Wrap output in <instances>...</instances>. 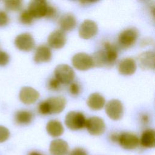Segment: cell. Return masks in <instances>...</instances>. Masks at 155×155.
<instances>
[{"instance_id": "obj_3", "label": "cell", "mask_w": 155, "mask_h": 155, "mask_svg": "<svg viewBox=\"0 0 155 155\" xmlns=\"http://www.w3.org/2000/svg\"><path fill=\"white\" fill-rule=\"evenodd\" d=\"M86 120L83 113L73 111L67 114L65 124L70 130H78L85 127Z\"/></svg>"}, {"instance_id": "obj_2", "label": "cell", "mask_w": 155, "mask_h": 155, "mask_svg": "<svg viewBox=\"0 0 155 155\" xmlns=\"http://www.w3.org/2000/svg\"><path fill=\"white\" fill-rule=\"evenodd\" d=\"M66 105V99L62 96L51 97L38 105V111L43 115L58 114L62 112Z\"/></svg>"}, {"instance_id": "obj_24", "label": "cell", "mask_w": 155, "mask_h": 155, "mask_svg": "<svg viewBox=\"0 0 155 155\" xmlns=\"http://www.w3.org/2000/svg\"><path fill=\"white\" fill-rule=\"evenodd\" d=\"M5 8L8 10L18 11L22 6V2L19 0H9L5 1Z\"/></svg>"}, {"instance_id": "obj_13", "label": "cell", "mask_w": 155, "mask_h": 155, "mask_svg": "<svg viewBox=\"0 0 155 155\" xmlns=\"http://www.w3.org/2000/svg\"><path fill=\"white\" fill-rule=\"evenodd\" d=\"M67 41L66 35L61 30H56L50 33L47 39L48 45L54 49L62 48Z\"/></svg>"}, {"instance_id": "obj_32", "label": "cell", "mask_w": 155, "mask_h": 155, "mask_svg": "<svg viewBox=\"0 0 155 155\" xmlns=\"http://www.w3.org/2000/svg\"><path fill=\"white\" fill-rule=\"evenodd\" d=\"M69 155H88V154L84 148L78 147L73 149Z\"/></svg>"}, {"instance_id": "obj_26", "label": "cell", "mask_w": 155, "mask_h": 155, "mask_svg": "<svg viewBox=\"0 0 155 155\" xmlns=\"http://www.w3.org/2000/svg\"><path fill=\"white\" fill-rule=\"evenodd\" d=\"M61 82L56 78L50 79L48 82V88L52 91L58 90L61 88Z\"/></svg>"}, {"instance_id": "obj_22", "label": "cell", "mask_w": 155, "mask_h": 155, "mask_svg": "<svg viewBox=\"0 0 155 155\" xmlns=\"http://www.w3.org/2000/svg\"><path fill=\"white\" fill-rule=\"evenodd\" d=\"M139 143L145 148H153L155 145V134L154 130L148 129L144 131L141 135Z\"/></svg>"}, {"instance_id": "obj_35", "label": "cell", "mask_w": 155, "mask_h": 155, "mask_svg": "<svg viewBox=\"0 0 155 155\" xmlns=\"http://www.w3.org/2000/svg\"><path fill=\"white\" fill-rule=\"evenodd\" d=\"M28 155H44V154H42L41 153L37 151H30L28 154Z\"/></svg>"}, {"instance_id": "obj_31", "label": "cell", "mask_w": 155, "mask_h": 155, "mask_svg": "<svg viewBox=\"0 0 155 155\" xmlns=\"http://www.w3.org/2000/svg\"><path fill=\"white\" fill-rule=\"evenodd\" d=\"M8 21V18L5 12L0 11V27L5 25Z\"/></svg>"}, {"instance_id": "obj_23", "label": "cell", "mask_w": 155, "mask_h": 155, "mask_svg": "<svg viewBox=\"0 0 155 155\" xmlns=\"http://www.w3.org/2000/svg\"><path fill=\"white\" fill-rule=\"evenodd\" d=\"M33 115L31 112L26 110L19 111L15 115L16 122L20 125H28L32 121Z\"/></svg>"}, {"instance_id": "obj_5", "label": "cell", "mask_w": 155, "mask_h": 155, "mask_svg": "<svg viewBox=\"0 0 155 155\" xmlns=\"http://www.w3.org/2000/svg\"><path fill=\"white\" fill-rule=\"evenodd\" d=\"M71 62L74 68L79 70L85 71L94 67L91 56L85 53H78L74 54Z\"/></svg>"}, {"instance_id": "obj_16", "label": "cell", "mask_w": 155, "mask_h": 155, "mask_svg": "<svg viewBox=\"0 0 155 155\" xmlns=\"http://www.w3.org/2000/svg\"><path fill=\"white\" fill-rule=\"evenodd\" d=\"M154 51H146L142 52L138 57L139 66L144 70H154Z\"/></svg>"}, {"instance_id": "obj_7", "label": "cell", "mask_w": 155, "mask_h": 155, "mask_svg": "<svg viewBox=\"0 0 155 155\" xmlns=\"http://www.w3.org/2000/svg\"><path fill=\"white\" fill-rule=\"evenodd\" d=\"M138 35L139 32L136 28H127L119 34L118 37L119 43L124 48L130 47L136 42Z\"/></svg>"}, {"instance_id": "obj_18", "label": "cell", "mask_w": 155, "mask_h": 155, "mask_svg": "<svg viewBox=\"0 0 155 155\" xmlns=\"http://www.w3.org/2000/svg\"><path fill=\"white\" fill-rule=\"evenodd\" d=\"M136 70V63L131 58H124L120 61L118 65V70L120 74L124 75L133 74Z\"/></svg>"}, {"instance_id": "obj_10", "label": "cell", "mask_w": 155, "mask_h": 155, "mask_svg": "<svg viewBox=\"0 0 155 155\" xmlns=\"http://www.w3.org/2000/svg\"><path fill=\"white\" fill-rule=\"evenodd\" d=\"M98 27L96 23L90 19L83 21L79 28V35L84 39H88L95 36L97 32Z\"/></svg>"}, {"instance_id": "obj_14", "label": "cell", "mask_w": 155, "mask_h": 155, "mask_svg": "<svg viewBox=\"0 0 155 155\" xmlns=\"http://www.w3.org/2000/svg\"><path fill=\"white\" fill-rule=\"evenodd\" d=\"M39 97V93L30 87H24L19 92V99L25 104H32Z\"/></svg>"}, {"instance_id": "obj_20", "label": "cell", "mask_w": 155, "mask_h": 155, "mask_svg": "<svg viewBox=\"0 0 155 155\" xmlns=\"http://www.w3.org/2000/svg\"><path fill=\"white\" fill-rule=\"evenodd\" d=\"M105 103V98L98 93L91 94L87 101V104L90 108L93 110H99L102 109Z\"/></svg>"}, {"instance_id": "obj_17", "label": "cell", "mask_w": 155, "mask_h": 155, "mask_svg": "<svg viewBox=\"0 0 155 155\" xmlns=\"http://www.w3.org/2000/svg\"><path fill=\"white\" fill-rule=\"evenodd\" d=\"M51 59V51L50 48L45 45H41L39 46L34 55L33 59L36 63H43L49 62Z\"/></svg>"}, {"instance_id": "obj_15", "label": "cell", "mask_w": 155, "mask_h": 155, "mask_svg": "<svg viewBox=\"0 0 155 155\" xmlns=\"http://www.w3.org/2000/svg\"><path fill=\"white\" fill-rule=\"evenodd\" d=\"M68 151L67 142L61 139L53 140L49 147V151L51 155H66Z\"/></svg>"}, {"instance_id": "obj_6", "label": "cell", "mask_w": 155, "mask_h": 155, "mask_svg": "<svg viewBox=\"0 0 155 155\" xmlns=\"http://www.w3.org/2000/svg\"><path fill=\"white\" fill-rule=\"evenodd\" d=\"M85 127L88 133L93 136L101 135L105 130L104 121L97 116H93L86 120Z\"/></svg>"}, {"instance_id": "obj_8", "label": "cell", "mask_w": 155, "mask_h": 155, "mask_svg": "<svg viewBox=\"0 0 155 155\" xmlns=\"http://www.w3.org/2000/svg\"><path fill=\"white\" fill-rule=\"evenodd\" d=\"M105 112L112 120H119L123 116L124 107L122 102L117 99L109 101L105 106Z\"/></svg>"}, {"instance_id": "obj_27", "label": "cell", "mask_w": 155, "mask_h": 155, "mask_svg": "<svg viewBox=\"0 0 155 155\" xmlns=\"http://www.w3.org/2000/svg\"><path fill=\"white\" fill-rule=\"evenodd\" d=\"M10 136L9 130L5 127L0 125V143L5 142Z\"/></svg>"}, {"instance_id": "obj_30", "label": "cell", "mask_w": 155, "mask_h": 155, "mask_svg": "<svg viewBox=\"0 0 155 155\" xmlns=\"http://www.w3.org/2000/svg\"><path fill=\"white\" fill-rule=\"evenodd\" d=\"M56 8L53 7L52 5H50L48 4V8H47V13L45 15V17L48 18H53L56 16Z\"/></svg>"}, {"instance_id": "obj_11", "label": "cell", "mask_w": 155, "mask_h": 155, "mask_svg": "<svg viewBox=\"0 0 155 155\" xmlns=\"http://www.w3.org/2000/svg\"><path fill=\"white\" fill-rule=\"evenodd\" d=\"M15 44L19 50L29 51L35 47V40L30 33H24L16 36Z\"/></svg>"}, {"instance_id": "obj_1", "label": "cell", "mask_w": 155, "mask_h": 155, "mask_svg": "<svg viewBox=\"0 0 155 155\" xmlns=\"http://www.w3.org/2000/svg\"><path fill=\"white\" fill-rule=\"evenodd\" d=\"M91 57L94 67L112 66L117 59V50L114 45L106 42L103 48L94 53Z\"/></svg>"}, {"instance_id": "obj_4", "label": "cell", "mask_w": 155, "mask_h": 155, "mask_svg": "<svg viewBox=\"0 0 155 155\" xmlns=\"http://www.w3.org/2000/svg\"><path fill=\"white\" fill-rule=\"evenodd\" d=\"M54 78L61 84H68L73 81L75 73L73 68L67 64H60L56 67L54 70Z\"/></svg>"}, {"instance_id": "obj_25", "label": "cell", "mask_w": 155, "mask_h": 155, "mask_svg": "<svg viewBox=\"0 0 155 155\" xmlns=\"http://www.w3.org/2000/svg\"><path fill=\"white\" fill-rule=\"evenodd\" d=\"M19 19H20L21 22L22 24H26V25H29L32 23L34 18L31 16V15L29 13V12L27 10L23 11L21 13Z\"/></svg>"}, {"instance_id": "obj_34", "label": "cell", "mask_w": 155, "mask_h": 155, "mask_svg": "<svg viewBox=\"0 0 155 155\" xmlns=\"http://www.w3.org/2000/svg\"><path fill=\"white\" fill-rule=\"evenodd\" d=\"M118 136L119 134H112L110 136L111 140L113 142H117V139H118Z\"/></svg>"}, {"instance_id": "obj_12", "label": "cell", "mask_w": 155, "mask_h": 155, "mask_svg": "<svg viewBox=\"0 0 155 155\" xmlns=\"http://www.w3.org/2000/svg\"><path fill=\"white\" fill-rule=\"evenodd\" d=\"M117 142L120 146L126 150L136 148L139 143V139L135 134L130 133H122L118 136Z\"/></svg>"}, {"instance_id": "obj_19", "label": "cell", "mask_w": 155, "mask_h": 155, "mask_svg": "<svg viewBox=\"0 0 155 155\" xmlns=\"http://www.w3.org/2000/svg\"><path fill=\"white\" fill-rule=\"evenodd\" d=\"M59 24L61 30L63 31H71L74 28L76 25V19L71 13H65L59 19Z\"/></svg>"}, {"instance_id": "obj_9", "label": "cell", "mask_w": 155, "mask_h": 155, "mask_svg": "<svg viewBox=\"0 0 155 155\" xmlns=\"http://www.w3.org/2000/svg\"><path fill=\"white\" fill-rule=\"evenodd\" d=\"M48 5V4L45 1L34 0L29 3L27 10L33 18H41L45 16Z\"/></svg>"}, {"instance_id": "obj_33", "label": "cell", "mask_w": 155, "mask_h": 155, "mask_svg": "<svg viewBox=\"0 0 155 155\" xmlns=\"http://www.w3.org/2000/svg\"><path fill=\"white\" fill-rule=\"evenodd\" d=\"M151 42H153V40L151 39H147V38H144L142 39L141 42V45H147L148 44H151Z\"/></svg>"}, {"instance_id": "obj_29", "label": "cell", "mask_w": 155, "mask_h": 155, "mask_svg": "<svg viewBox=\"0 0 155 155\" xmlns=\"http://www.w3.org/2000/svg\"><path fill=\"white\" fill-rule=\"evenodd\" d=\"M9 61L8 54L2 51H0V66H4L8 64Z\"/></svg>"}, {"instance_id": "obj_28", "label": "cell", "mask_w": 155, "mask_h": 155, "mask_svg": "<svg viewBox=\"0 0 155 155\" xmlns=\"http://www.w3.org/2000/svg\"><path fill=\"white\" fill-rule=\"evenodd\" d=\"M69 91L70 93L73 96H77L79 94L81 91V87L76 82H71L69 87Z\"/></svg>"}, {"instance_id": "obj_21", "label": "cell", "mask_w": 155, "mask_h": 155, "mask_svg": "<svg viewBox=\"0 0 155 155\" xmlns=\"http://www.w3.org/2000/svg\"><path fill=\"white\" fill-rule=\"evenodd\" d=\"M46 130L50 136L53 137H56L63 134L64 129L60 121L57 120H50L47 124Z\"/></svg>"}]
</instances>
